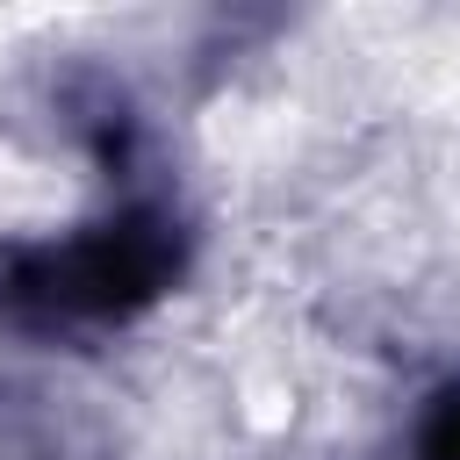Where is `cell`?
Returning a JSON list of instances; mask_svg holds the SVG:
<instances>
[{
    "label": "cell",
    "instance_id": "obj_1",
    "mask_svg": "<svg viewBox=\"0 0 460 460\" xmlns=\"http://www.w3.org/2000/svg\"><path fill=\"white\" fill-rule=\"evenodd\" d=\"M417 460H460V395H446L424 431H417Z\"/></svg>",
    "mask_w": 460,
    "mask_h": 460
}]
</instances>
